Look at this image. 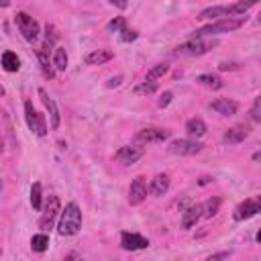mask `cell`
I'll return each instance as SVG.
<instances>
[{
	"mask_svg": "<svg viewBox=\"0 0 261 261\" xmlns=\"http://www.w3.org/2000/svg\"><path fill=\"white\" fill-rule=\"evenodd\" d=\"M2 151H4V141L0 139V155H2Z\"/></svg>",
	"mask_w": 261,
	"mask_h": 261,
	"instance_id": "obj_40",
	"label": "cell"
},
{
	"mask_svg": "<svg viewBox=\"0 0 261 261\" xmlns=\"http://www.w3.org/2000/svg\"><path fill=\"white\" fill-rule=\"evenodd\" d=\"M63 261H84V259H82L77 253H69V255L63 257Z\"/></svg>",
	"mask_w": 261,
	"mask_h": 261,
	"instance_id": "obj_38",
	"label": "cell"
},
{
	"mask_svg": "<svg viewBox=\"0 0 261 261\" xmlns=\"http://www.w3.org/2000/svg\"><path fill=\"white\" fill-rule=\"evenodd\" d=\"M37 92H39V98H41V102H43V106H45V110H47V114H49V124H51V128L57 130L59 124H61V114H59V108H57L55 100L49 96V92H47L45 88H39Z\"/></svg>",
	"mask_w": 261,
	"mask_h": 261,
	"instance_id": "obj_10",
	"label": "cell"
},
{
	"mask_svg": "<svg viewBox=\"0 0 261 261\" xmlns=\"http://www.w3.org/2000/svg\"><path fill=\"white\" fill-rule=\"evenodd\" d=\"M2 188H4V181L0 179V194H2Z\"/></svg>",
	"mask_w": 261,
	"mask_h": 261,
	"instance_id": "obj_41",
	"label": "cell"
},
{
	"mask_svg": "<svg viewBox=\"0 0 261 261\" xmlns=\"http://www.w3.org/2000/svg\"><path fill=\"white\" fill-rule=\"evenodd\" d=\"M171 137V130L167 128H159V126H149V128H141L135 135V145H147V143H163Z\"/></svg>",
	"mask_w": 261,
	"mask_h": 261,
	"instance_id": "obj_7",
	"label": "cell"
},
{
	"mask_svg": "<svg viewBox=\"0 0 261 261\" xmlns=\"http://www.w3.org/2000/svg\"><path fill=\"white\" fill-rule=\"evenodd\" d=\"M137 37H139V31H135V29H128V27H126V29L120 31V39H122L124 43H130V41H135Z\"/></svg>",
	"mask_w": 261,
	"mask_h": 261,
	"instance_id": "obj_33",
	"label": "cell"
},
{
	"mask_svg": "<svg viewBox=\"0 0 261 261\" xmlns=\"http://www.w3.org/2000/svg\"><path fill=\"white\" fill-rule=\"evenodd\" d=\"M196 82H198L200 86H204V88H210V90H220V88L224 86L222 77L216 75V73H202V75L196 77Z\"/></svg>",
	"mask_w": 261,
	"mask_h": 261,
	"instance_id": "obj_22",
	"label": "cell"
},
{
	"mask_svg": "<svg viewBox=\"0 0 261 261\" xmlns=\"http://www.w3.org/2000/svg\"><path fill=\"white\" fill-rule=\"evenodd\" d=\"M255 4H257L255 0H249V2H245V0H239V2L226 4V12H228V16H241V14H245L249 8H253Z\"/></svg>",
	"mask_w": 261,
	"mask_h": 261,
	"instance_id": "obj_23",
	"label": "cell"
},
{
	"mask_svg": "<svg viewBox=\"0 0 261 261\" xmlns=\"http://www.w3.org/2000/svg\"><path fill=\"white\" fill-rule=\"evenodd\" d=\"M237 67H239V63H228V61L218 63V69H220V71H228V69H237Z\"/></svg>",
	"mask_w": 261,
	"mask_h": 261,
	"instance_id": "obj_36",
	"label": "cell"
},
{
	"mask_svg": "<svg viewBox=\"0 0 261 261\" xmlns=\"http://www.w3.org/2000/svg\"><path fill=\"white\" fill-rule=\"evenodd\" d=\"M120 247L124 251H139V249H147L149 247V239H145L139 232H120Z\"/></svg>",
	"mask_w": 261,
	"mask_h": 261,
	"instance_id": "obj_13",
	"label": "cell"
},
{
	"mask_svg": "<svg viewBox=\"0 0 261 261\" xmlns=\"http://www.w3.org/2000/svg\"><path fill=\"white\" fill-rule=\"evenodd\" d=\"M210 108L222 116H232L239 110V102H234L232 98H216L210 102Z\"/></svg>",
	"mask_w": 261,
	"mask_h": 261,
	"instance_id": "obj_14",
	"label": "cell"
},
{
	"mask_svg": "<svg viewBox=\"0 0 261 261\" xmlns=\"http://www.w3.org/2000/svg\"><path fill=\"white\" fill-rule=\"evenodd\" d=\"M0 6H8V2H0Z\"/></svg>",
	"mask_w": 261,
	"mask_h": 261,
	"instance_id": "obj_42",
	"label": "cell"
},
{
	"mask_svg": "<svg viewBox=\"0 0 261 261\" xmlns=\"http://www.w3.org/2000/svg\"><path fill=\"white\" fill-rule=\"evenodd\" d=\"M216 43L210 41V39H202V37H192L190 41L181 43L179 47H175V55H188V57H194V55H204L208 53Z\"/></svg>",
	"mask_w": 261,
	"mask_h": 261,
	"instance_id": "obj_4",
	"label": "cell"
},
{
	"mask_svg": "<svg viewBox=\"0 0 261 261\" xmlns=\"http://www.w3.org/2000/svg\"><path fill=\"white\" fill-rule=\"evenodd\" d=\"M157 92V82H141L137 88H135V94H139V96H151V94H155Z\"/></svg>",
	"mask_w": 261,
	"mask_h": 261,
	"instance_id": "obj_30",
	"label": "cell"
},
{
	"mask_svg": "<svg viewBox=\"0 0 261 261\" xmlns=\"http://www.w3.org/2000/svg\"><path fill=\"white\" fill-rule=\"evenodd\" d=\"M247 137H249V126H245V124H234V126H230V128L224 130L222 141L228 143V145H239V143H243Z\"/></svg>",
	"mask_w": 261,
	"mask_h": 261,
	"instance_id": "obj_15",
	"label": "cell"
},
{
	"mask_svg": "<svg viewBox=\"0 0 261 261\" xmlns=\"http://www.w3.org/2000/svg\"><path fill=\"white\" fill-rule=\"evenodd\" d=\"M147 190H149V194H153V196H163V194L169 190V175H167V173H157V175H153V179L149 181Z\"/></svg>",
	"mask_w": 261,
	"mask_h": 261,
	"instance_id": "obj_17",
	"label": "cell"
},
{
	"mask_svg": "<svg viewBox=\"0 0 261 261\" xmlns=\"http://www.w3.org/2000/svg\"><path fill=\"white\" fill-rule=\"evenodd\" d=\"M59 212H61L59 196L49 194V196L43 200V208H41V218H39V228H41V232H47V230L53 228V224H55Z\"/></svg>",
	"mask_w": 261,
	"mask_h": 261,
	"instance_id": "obj_3",
	"label": "cell"
},
{
	"mask_svg": "<svg viewBox=\"0 0 261 261\" xmlns=\"http://www.w3.org/2000/svg\"><path fill=\"white\" fill-rule=\"evenodd\" d=\"M171 100H173V92L167 90V92H163L161 98L157 100V106H159V108H167V106L171 104Z\"/></svg>",
	"mask_w": 261,
	"mask_h": 261,
	"instance_id": "obj_34",
	"label": "cell"
},
{
	"mask_svg": "<svg viewBox=\"0 0 261 261\" xmlns=\"http://www.w3.org/2000/svg\"><path fill=\"white\" fill-rule=\"evenodd\" d=\"M37 57H39V63H41V69H43L45 77H55V69L51 67L53 63H49V53L37 49Z\"/></svg>",
	"mask_w": 261,
	"mask_h": 261,
	"instance_id": "obj_27",
	"label": "cell"
},
{
	"mask_svg": "<svg viewBox=\"0 0 261 261\" xmlns=\"http://www.w3.org/2000/svg\"><path fill=\"white\" fill-rule=\"evenodd\" d=\"M67 61H69V57H67L65 47H55V51H53V65H55V69L57 71H65L67 69Z\"/></svg>",
	"mask_w": 261,
	"mask_h": 261,
	"instance_id": "obj_24",
	"label": "cell"
},
{
	"mask_svg": "<svg viewBox=\"0 0 261 261\" xmlns=\"http://www.w3.org/2000/svg\"><path fill=\"white\" fill-rule=\"evenodd\" d=\"M0 63H2L4 71H8V73H14V71L20 69V59L14 51H4L2 57H0Z\"/></svg>",
	"mask_w": 261,
	"mask_h": 261,
	"instance_id": "obj_21",
	"label": "cell"
},
{
	"mask_svg": "<svg viewBox=\"0 0 261 261\" xmlns=\"http://www.w3.org/2000/svg\"><path fill=\"white\" fill-rule=\"evenodd\" d=\"M31 249H33L35 253H45V251L49 249V237H47V232H37V234H33V239H31Z\"/></svg>",
	"mask_w": 261,
	"mask_h": 261,
	"instance_id": "obj_25",
	"label": "cell"
},
{
	"mask_svg": "<svg viewBox=\"0 0 261 261\" xmlns=\"http://www.w3.org/2000/svg\"><path fill=\"white\" fill-rule=\"evenodd\" d=\"M204 149L202 143H198L196 139H173L169 145H167V151L171 155H198L200 151Z\"/></svg>",
	"mask_w": 261,
	"mask_h": 261,
	"instance_id": "obj_8",
	"label": "cell"
},
{
	"mask_svg": "<svg viewBox=\"0 0 261 261\" xmlns=\"http://www.w3.org/2000/svg\"><path fill=\"white\" fill-rule=\"evenodd\" d=\"M198 20H212V18H216V20H220V18H228V12H226V4H218V6H208V8H204L198 16H196Z\"/></svg>",
	"mask_w": 261,
	"mask_h": 261,
	"instance_id": "obj_18",
	"label": "cell"
},
{
	"mask_svg": "<svg viewBox=\"0 0 261 261\" xmlns=\"http://www.w3.org/2000/svg\"><path fill=\"white\" fill-rule=\"evenodd\" d=\"M251 118L253 122H261V96H257L253 100V106H251Z\"/></svg>",
	"mask_w": 261,
	"mask_h": 261,
	"instance_id": "obj_32",
	"label": "cell"
},
{
	"mask_svg": "<svg viewBox=\"0 0 261 261\" xmlns=\"http://www.w3.org/2000/svg\"><path fill=\"white\" fill-rule=\"evenodd\" d=\"M245 24V18L243 16H228V18H220V20H214L206 27H202L200 31L194 33V37H212V35H222V33H232L237 29H241Z\"/></svg>",
	"mask_w": 261,
	"mask_h": 261,
	"instance_id": "obj_2",
	"label": "cell"
},
{
	"mask_svg": "<svg viewBox=\"0 0 261 261\" xmlns=\"http://www.w3.org/2000/svg\"><path fill=\"white\" fill-rule=\"evenodd\" d=\"M24 118H27L29 128H31L35 135H39V137H45V135H47V120H45V114L39 112V110H35V106H33L31 100L24 102Z\"/></svg>",
	"mask_w": 261,
	"mask_h": 261,
	"instance_id": "obj_6",
	"label": "cell"
},
{
	"mask_svg": "<svg viewBox=\"0 0 261 261\" xmlns=\"http://www.w3.org/2000/svg\"><path fill=\"white\" fill-rule=\"evenodd\" d=\"M206 130H208V126H206V122H204L202 118H198V116L188 118V122H186V133L190 135V139H200V137L206 135Z\"/></svg>",
	"mask_w": 261,
	"mask_h": 261,
	"instance_id": "obj_19",
	"label": "cell"
},
{
	"mask_svg": "<svg viewBox=\"0 0 261 261\" xmlns=\"http://www.w3.org/2000/svg\"><path fill=\"white\" fill-rule=\"evenodd\" d=\"M147 194H149V190H147V179H145L143 175H137V177L130 181V186H128V204H130V206L143 204V202L147 200Z\"/></svg>",
	"mask_w": 261,
	"mask_h": 261,
	"instance_id": "obj_11",
	"label": "cell"
},
{
	"mask_svg": "<svg viewBox=\"0 0 261 261\" xmlns=\"http://www.w3.org/2000/svg\"><path fill=\"white\" fill-rule=\"evenodd\" d=\"M0 255H2V249H0Z\"/></svg>",
	"mask_w": 261,
	"mask_h": 261,
	"instance_id": "obj_43",
	"label": "cell"
},
{
	"mask_svg": "<svg viewBox=\"0 0 261 261\" xmlns=\"http://www.w3.org/2000/svg\"><path fill=\"white\" fill-rule=\"evenodd\" d=\"M14 20H16V27H18V31H20V35L29 41V43H35L37 39H39V33H41V29H39V22L29 14V12H24V10H20V12H16V16H14Z\"/></svg>",
	"mask_w": 261,
	"mask_h": 261,
	"instance_id": "obj_5",
	"label": "cell"
},
{
	"mask_svg": "<svg viewBox=\"0 0 261 261\" xmlns=\"http://www.w3.org/2000/svg\"><path fill=\"white\" fill-rule=\"evenodd\" d=\"M80 228H82V210H80V206L75 202H69L59 212L57 232L61 237H71V234H77Z\"/></svg>",
	"mask_w": 261,
	"mask_h": 261,
	"instance_id": "obj_1",
	"label": "cell"
},
{
	"mask_svg": "<svg viewBox=\"0 0 261 261\" xmlns=\"http://www.w3.org/2000/svg\"><path fill=\"white\" fill-rule=\"evenodd\" d=\"M228 257H230V251H218L214 255H208L206 261H228Z\"/></svg>",
	"mask_w": 261,
	"mask_h": 261,
	"instance_id": "obj_35",
	"label": "cell"
},
{
	"mask_svg": "<svg viewBox=\"0 0 261 261\" xmlns=\"http://www.w3.org/2000/svg\"><path fill=\"white\" fill-rule=\"evenodd\" d=\"M112 57H114V53L110 49H96V51L88 53L84 57V61H86V65H102V63L110 61Z\"/></svg>",
	"mask_w": 261,
	"mask_h": 261,
	"instance_id": "obj_20",
	"label": "cell"
},
{
	"mask_svg": "<svg viewBox=\"0 0 261 261\" xmlns=\"http://www.w3.org/2000/svg\"><path fill=\"white\" fill-rule=\"evenodd\" d=\"M167 69H169V65H167V63H157V65H153V67L147 71L145 80H147V82H157L163 73H167Z\"/></svg>",
	"mask_w": 261,
	"mask_h": 261,
	"instance_id": "obj_29",
	"label": "cell"
},
{
	"mask_svg": "<svg viewBox=\"0 0 261 261\" xmlns=\"http://www.w3.org/2000/svg\"><path fill=\"white\" fill-rule=\"evenodd\" d=\"M31 206L35 210H41L43 208V188H41L39 181H35L31 186Z\"/></svg>",
	"mask_w": 261,
	"mask_h": 261,
	"instance_id": "obj_26",
	"label": "cell"
},
{
	"mask_svg": "<svg viewBox=\"0 0 261 261\" xmlns=\"http://www.w3.org/2000/svg\"><path fill=\"white\" fill-rule=\"evenodd\" d=\"M143 153H145L143 147H137V145H124V147H120V149L116 151L114 159H116L118 163H122V165H133V163H137V161L143 157Z\"/></svg>",
	"mask_w": 261,
	"mask_h": 261,
	"instance_id": "obj_12",
	"label": "cell"
},
{
	"mask_svg": "<svg viewBox=\"0 0 261 261\" xmlns=\"http://www.w3.org/2000/svg\"><path fill=\"white\" fill-rule=\"evenodd\" d=\"M259 212H261V200H259V196H253V198L243 200V202L234 208V220H237V222L249 220V218H253V216L259 214Z\"/></svg>",
	"mask_w": 261,
	"mask_h": 261,
	"instance_id": "obj_9",
	"label": "cell"
},
{
	"mask_svg": "<svg viewBox=\"0 0 261 261\" xmlns=\"http://www.w3.org/2000/svg\"><path fill=\"white\" fill-rule=\"evenodd\" d=\"M110 4H112V6H118V8H126V2H114V0H112Z\"/></svg>",
	"mask_w": 261,
	"mask_h": 261,
	"instance_id": "obj_39",
	"label": "cell"
},
{
	"mask_svg": "<svg viewBox=\"0 0 261 261\" xmlns=\"http://www.w3.org/2000/svg\"><path fill=\"white\" fill-rule=\"evenodd\" d=\"M220 198H210V200H206L204 204H202V216L204 218H212L216 212H218V208H220Z\"/></svg>",
	"mask_w": 261,
	"mask_h": 261,
	"instance_id": "obj_28",
	"label": "cell"
},
{
	"mask_svg": "<svg viewBox=\"0 0 261 261\" xmlns=\"http://www.w3.org/2000/svg\"><path fill=\"white\" fill-rule=\"evenodd\" d=\"M122 84V75H116V77H110L108 82H106V88H116V86H120Z\"/></svg>",
	"mask_w": 261,
	"mask_h": 261,
	"instance_id": "obj_37",
	"label": "cell"
},
{
	"mask_svg": "<svg viewBox=\"0 0 261 261\" xmlns=\"http://www.w3.org/2000/svg\"><path fill=\"white\" fill-rule=\"evenodd\" d=\"M122 29H126V18H124V16H114V18L106 24V31H108V33H120Z\"/></svg>",
	"mask_w": 261,
	"mask_h": 261,
	"instance_id": "obj_31",
	"label": "cell"
},
{
	"mask_svg": "<svg viewBox=\"0 0 261 261\" xmlns=\"http://www.w3.org/2000/svg\"><path fill=\"white\" fill-rule=\"evenodd\" d=\"M200 218H202V204H190L181 212V226L184 228H192V226H196V222Z\"/></svg>",
	"mask_w": 261,
	"mask_h": 261,
	"instance_id": "obj_16",
	"label": "cell"
}]
</instances>
